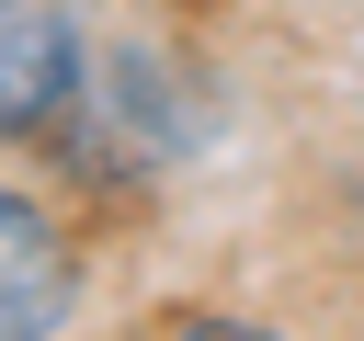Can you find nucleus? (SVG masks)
<instances>
[{
    "instance_id": "obj_1",
    "label": "nucleus",
    "mask_w": 364,
    "mask_h": 341,
    "mask_svg": "<svg viewBox=\"0 0 364 341\" xmlns=\"http://www.w3.org/2000/svg\"><path fill=\"white\" fill-rule=\"evenodd\" d=\"M80 23L57 0H0V148L11 136H46L68 102H80Z\"/></svg>"
},
{
    "instance_id": "obj_2",
    "label": "nucleus",
    "mask_w": 364,
    "mask_h": 341,
    "mask_svg": "<svg viewBox=\"0 0 364 341\" xmlns=\"http://www.w3.org/2000/svg\"><path fill=\"white\" fill-rule=\"evenodd\" d=\"M68 307H80V250H68V227H57L23 182H0V341L57 330Z\"/></svg>"
}]
</instances>
